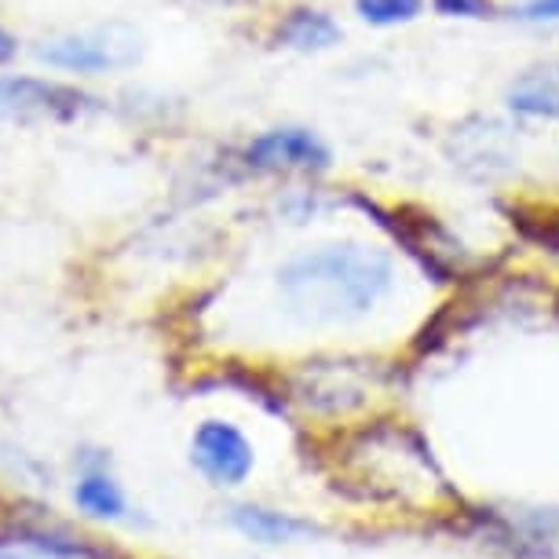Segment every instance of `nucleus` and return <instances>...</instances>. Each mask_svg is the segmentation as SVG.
I'll return each instance as SVG.
<instances>
[{
    "mask_svg": "<svg viewBox=\"0 0 559 559\" xmlns=\"http://www.w3.org/2000/svg\"><path fill=\"white\" fill-rule=\"evenodd\" d=\"M282 297L308 322L358 319L392 289V257L373 246H322L278 271Z\"/></svg>",
    "mask_w": 559,
    "mask_h": 559,
    "instance_id": "nucleus-1",
    "label": "nucleus"
},
{
    "mask_svg": "<svg viewBox=\"0 0 559 559\" xmlns=\"http://www.w3.org/2000/svg\"><path fill=\"white\" fill-rule=\"evenodd\" d=\"M121 29H92V34H73V37H56L45 40L37 48V56L51 62L59 70H78V73H99L110 67H124V62L135 59V37L124 34L118 37Z\"/></svg>",
    "mask_w": 559,
    "mask_h": 559,
    "instance_id": "nucleus-2",
    "label": "nucleus"
},
{
    "mask_svg": "<svg viewBox=\"0 0 559 559\" xmlns=\"http://www.w3.org/2000/svg\"><path fill=\"white\" fill-rule=\"evenodd\" d=\"M191 457L213 487H241L252 472V447L227 420H205L194 431Z\"/></svg>",
    "mask_w": 559,
    "mask_h": 559,
    "instance_id": "nucleus-3",
    "label": "nucleus"
},
{
    "mask_svg": "<svg viewBox=\"0 0 559 559\" xmlns=\"http://www.w3.org/2000/svg\"><path fill=\"white\" fill-rule=\"evenodd\" d=\"M450 157L453 165L464 168L476 179H493L509 173L515 162V140L501 121L493 118H472L453 129L450 135Z\"/></svg>",
    "mask_w": 559,
    "mask_h": 559,
    "instance_id": "nucleus-4",
    "label": "nucleus"
},
{
    "mask_svg": "<svg viewBox=\"0 0 559 559\" xmlns=\"http://www.w3.org/2000/svg\"><path fill=\"white\" fill-rule=\"evenodd\" d=\"M249 165L260 173H325L330 151L308 129H271L249 143Z\"/></svg>",
    "mask_w": 559,
    "mask_h": 559,
    "instance_id": "nucleus-5",
    "label": "nucleus"
},
{
    "mask_svg": "<svg viewBox=\"0 0 559 559\" xmlns=\"http://www.w3.org/2000/svg\"><path fill=\"white\" fill-rule=\"evenodd\" d=\"M78 88L37 78H0V114L4 118H78L84 110Z\"/></svg>",
    "mask_w": 559,
    "mask_h": 559,
    "instance_id": "nucleus-6",
    "label": "nucleus"
},
{
    "mask_svg": "<svg viewBox=\"0 0 559 559\" xmlns=\"http://www.w3.org/2000/svg\"><path fill=\"white\" fill-rule=\"evenodd\" d=\"M509 110L520 118H559V62H537L526 67L504 92Z\"/></svg>",
    "mask_w": 559,
    "mask_h": 559,
    "instance_id": "nucleus-7",
    "label": "nucleus"
},
{
    "mask_svg": "<svg viewBox=\"0 0 559 559\" xmlns=\"http://www.w3.org/2000/svg\"><path fill=\"white\" fill-rule=\"evenodd\" d=\"M230 523H235L249 542H260V545H293V542H300V537L319 534L314 523L297 520V515H289V512L260 509V504H241V509L230 512Z\"/></svg>",
    "mask_w": 559,
    "mask_h": 559,
    "instance_id": "nucleus-8",
    "label": "nucleus"
},
{
    "mask_svg": "<svg viewBox=\"0 0 559 559\" xmlns=\"http://www.w3.org/2000/svg\"><path fill=\"white\" fill-rule=\"evenodd\" d=\"M278 40L297 51H325L341 40V26L325 12H319V8H297V12L282 19Z\"/></svg>",
    "mask_w": 559,
    "mask_h": 559,
    "instance_id": "nucleus-9",
    "label": "nucleus"
},
{
    "mask_svg": "<svg viewBox=\"0 0 559 559\" xmlns=\"http://www.w3.org/2000/svg\"><path fill=\"white\" fill-rule=\"evenodd\" d=\"M73 501H78V509L84 515H92V520H121V515L129 512L118 483L99 468H88L78 479V487H73Z\"/></svg>",
    "mask_w": 559,
    "mask_h": 559,
    "instance_id": "nucleus-10",
    "label": "nucleus"
},
{
    "mask_svg": "<svg viewBox=\"0 0 559 559\" xmlns=\"http://www.w3.org/2000/svg\"><path fill=\"white\" fill-rule=\"evenodd\" d=\"M355 12L369 26H403L425 12V0H355Z\"/></svg>",
    "mask_w": 559,
    "mask_h": 559,
    "instance_id": "nucleus-11",
    "label": "nucleus"
},
{
    "mask_svg": "<svg viewBox=\"0 0 559 559\" xmlns=\"http://www.w3.org/2000/svg\"><path fill=\"white\" fill-rule=\"evenodd\" d=\"M439 15L450 19H483L490 12V0H431Z\"/></svg>",
    "mask_w": 559,
    "mask_h": 559,
    "instance_id": "nucleus-12",
    "label": "nucleus"
},
{
    "mask_svg": "<svg viewBox=\"0 0 559 559\" xmlns=\"http://www.w3.org/2000/svg\"><path fill=\"white\" fill-rule=\"evenodd\" d=\"M515 15L523 23H559V0H526Z\"/></svg>",
    "mask_w": 559,
    "mask_h": 559,
    "instance_id": "nucleus-13",
    "label": "nucleus"
},
{
    "mask_svg": "<svg viewBox=\"0 0 559 559\" xmlns=\"http://www.w3.org/2000/svg\"><path fill=\"white\" fill-rule=\"evenodd\" d=\"M12 56H15V40L8 37L4 29H0V62H4V59H12Z\"/></svg>",
    "mask_w": 559,
    "mask_h": 559,
    "instance_id": "nucleus-14",
    "label": "nucleus"
},
{
    "mask_svg": "<svg viewBox=\"0 0 559 559\" xmlns=\"http://www.w3.org/2000/svg\"><path fill=\"white\" fill-rule=\"evenodd\" d=\"M0 559H37V556H29V552H19V548L0 545Z\"/></svg>",
    "mask_w": 559,
    "mask_h": 559,
    "instance_id": "nucleus-15",
    "label": "nucleus"
}]
</instances>
